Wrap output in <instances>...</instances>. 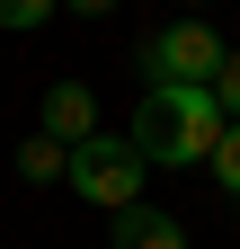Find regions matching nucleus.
Returning <instances> with one entry per match:
<instances>
[{"mask_svg":"<svg viewBox=\"0 0 240 249\" xmlns=\"http://www.w3.org/2000/svg\"><path fill=\"white\" fill-rule=\"evenodd\" d=\"M223 124L231 116L214 107V89H142L125 142L142 151V169H196V160H214Z\"/></svg>","mask_w":240,"mask_h":249,"instance_id":"1","label":"nucleus"},{"mask_svg":"<svg viewBox=\"0 0 240 249\" xmlns=\"http://www.w3.org/2000/svg\"><path fill=\"white\" fill-rule=\"evenodd\" d=\"M142 178H152V169H142V151H134L125 134H89L71 160H63V187H71L80 205H98V213L142 205Z\"/></svg>","mask_w":240,"mask_h":249,"instance_id":"2","label":"nucleus"},{"mask_svg":"<svg viewBox=\"0 0 240 249\" xmlns=\"http://www.w3.org/2000/svg\"><path fill=\"white\" fill-rule=\"evenodd\" d=\"M223 53L231 45L205 18H178V27H160V36H142V80H152V89H214Z\"/></svg>","mask_w":240,"mask_h":249,"instance_id":"3","label":"nucleus"},{"mask_svg":"<svg viewBox=\"0 0 240 249\" xmlns=\"http://www.w3.org/2000/svg\"><path fill=\"white\" fill-rule=\"evenodd\" d=\"M45 134L63 142V151H80L89 134H98V98H89L80 80H53V89H45Z\"/></svg>","mask_w":240,"mask_h":249,"instance_id":"4","label":"nucleus"},{"mask_svg":"<svg viewBox=\"0 0 240 249\" xmlns=\"http://www.w3.org/2000/svg\"><path fill=\"white\" fill-rule=\"evenodd\" d=\"M107 249H187V231H178V213H160V205H125L116 231H107Z\"/></svg>","mask_w":240,"mask_h":249,"instance_id":"5","label":"nucleus"},{"mask_svg":"<svg viewBox=\"0 0 240 249\" xmlns=\"http://www.w3.org/2000/svg\"><path fill=\"white\" fill-rule=\"evenodd\" d=\"M63 160H71V151L53 142V134H36V142H18V178H27V187H53V178H63Z\"/></svg>","mask_w":240,"mask_h":249,"instance_id":"6","label":"nucleus"},{"mask_svg":"<svg viewBox=\"0 0 240 249\" xmlns=\"http://www.w3.org/2000/svg\"><path fill=\"white\" fill-rule=\"evenodd\" d=\"M214 187L240 196V124H223V142H214Z\"/></svg>","mask_w":240,"mask_h":249,"instance_id":"7","label":"nucleus"},{"mask_svg":"<svg viewBox=\"0 0 240 249\" xmlns=\"http://www.w3.org/2000/svg\"><path fill=\"white\" fill-rule=\"evenodd\" d=\"M45 18H53V0H0V27H9V36H36Z\"/></svg>","mask_w":240,"mask_h":249,"instance_id":"8","label":"nucleus"},{"mask_svg":"<svg viewBox=\"0 0 240 249\" xmlns=\"http://www.w3.org/2000/svg\"><path fill=\"white\" fill-rule=\"evenodd\" d=\"M214 107L240 124V53H223V71H214Z\"/></svg>","mask_w":240,"mask_h":249,"instance_id":"9","label":"nucleus"},{"mask_svg":"<svg viewBox=\"0 0 240 249\" xmlns=\"http://www.w3.org/2000/svg\"><path fill=\"white\" fill-rule=\"evenodd\" d=\"M71 9H80V18H107V9H116V0H71Z\"/></svg>","mask_w":240,"mask_h":249,"instance_id":"10","label":"nucleus"},{"mask_svg":"<svg viewBox=\"0 0 240 249\" xmlns=\"http://www.w3.org/2000/svg\"><path fill=\"white\" fill-rule=\"evenodd\" d=\"M187 9H205V0H187Z\"/></svg>","mask_w":240,"mask_h":249,"instance_id":"11","label":"nucleus"}]
</instances>
